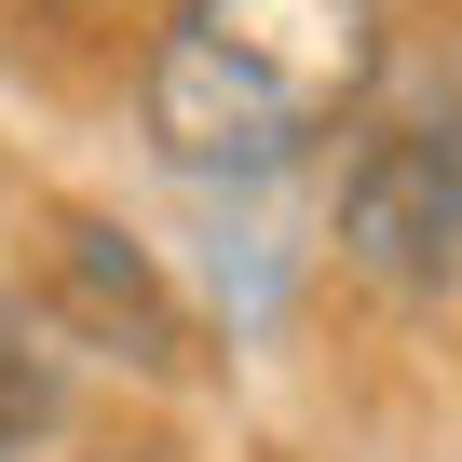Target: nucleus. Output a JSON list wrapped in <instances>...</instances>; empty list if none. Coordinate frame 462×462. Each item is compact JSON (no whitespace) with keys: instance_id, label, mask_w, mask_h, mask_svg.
I'll use <instances>...</instances> for the list:
<instances>
[{"instance_id":"1","label":"nucleus","mask_w":462,"mask_h":462,"mask_svg":"<svg viewBox=\"0 0 462 462\" xmlns=\"http://www.w3.org/2000/svg\"><path fill=\"white\" fill-rule=\"evenodd\" d=\"M381 82V0H177L150 28L136 109L150 150L190 177L313 163Z\"/></svg>"},{"instance_id":"2","label":"nucleus","mask_w":462,"mask_h":462,"mask_svg":"<svg viewBox=\"0 0 462 462\" xmlns=\"http://www.w3.org/2000/svg\"><path fill=\"white\" fill-rule=\"evenodd\" d=\"M340 259L394 300H448L462 286V109L381 123L340 177Z\"/></svg>"},{"instance_id":"3","label":"nucleus","mask_w":462,"mask_h":462,"mask_svg":"<svg viewBox=\"0 0 462 462\" xmlns=\"http://www.w3.org/2000/svg\"><path fill=\"white\" fill-rule=\"evenodd\" d=\"M55 421V367L28 354V327H14V300H0V448H28Z\"/></svg>"},{"instance_id":"4","label":"nucleus","mask_w":462,"mask_h":462,"mask_svg":"<svg viewBox=\"0 0 462 462\" xmlns=\"http://www.w3.org/2000/svg\"><path fill=\"white\" fill-rule=\"evenodd\" d=\"M55 14H123V0H55Z\"/></svg>"}]
</instances>
